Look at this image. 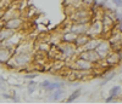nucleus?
Here are the masks:
<instances>
[{
    "label": "nucleus",
    "instance_id": "nucleus-17",
    "mask_svg": "<svg viewBox=\"0 0 122 104\" xmlns=\"http://www.w3.org/2000/svg\"><path fill=\"white\" fill-rule=\"evenodd\" d=\"M64 92H65V88L64 87H60L53 92H50V99L51 100H59L61 98V96L64 95Z\"/></svg>",
    "mask_w": 122,
    "mask_h": 104
},
{
    "label": "nucleus",
    "instance_id": "nucleus-15",
    "mask_svg": "<svg viewBox=\"0 0 122 104\" xmlns=\"http://www.w3.org/2000/svg\"><path fill=\"white\" fill-rule=\"evenodd\" d=\"M104 38H101V36H98V38H92L88 43L84 45V47L82 50H97V47L99 46V44L103 41Z\"/></svg>",
    "mask_w": 122,
    "mask_h": 104
},
{
    "label": "nucleus",
    "instance_id": "nucleus-22",
    "mask_svg": "<svg viewBox=\"0 0 122 104\" xmlns=\"http://www.w3.org/2000/svg\"><path fill=\"white\" fill-rule=\"evenodd\" d=\"M12 1H14V0H1V1H0L1 12H4L5 10H7L9 7H11V6H12Z\"/></svg>",
    "mask_w": 122,
    "mask_h": 104
},
{
    "label": "nucleus",
    "instance_id": "nucleus-10",
    "mask_svg": "<svg viewBox=\"0 0 122 104\" xmlns=\"http://www.w3.org/2000/svg\"><path fill=\"white\" fill-rule=\"evenodd\" d=\"M89 28H90V22H88V23H72L70 26V30H72L77 35L88 34Z\"/></svg>",
    "mask_w": 122,
    "mask_h": 104
},
{
    "label": "nucleus",
    "instance_id": "nucleus-30",
    "mask_svg": "<svg viewBox=\"0 0 122 104\" xmlns=\"http://www.w3.org/2000/svg\"><path fill=\"white\" fill-rule=\"evenodd\" d=\"M121 71H122V68H121Z\"/></svg>",
    "mask_w": 122,
    "mask_h": 104
},
{
    "label": "nucleus",
    "instance_id": "nucleus-21",
    "mask_svg": "<svg viewBox=\"0 0 122 104\" xmlns=\"http://www.w3.org/2000/svg\"><path fill=\"white\" fill-rule=\"evenodd\" d=\"M39 84H37V82L34 80H28V86H27V92L29 93V95H32V93L39 87L38 86Z\"/></svg>",
    "mask_w": 122,
    "mask_h": 104
},
{
    "label": "nucleus",
    "instance_id": "nucleus-7",
    "mask_svg": "<svg viewBox=\"0 0 122 104\" xmlns=\"http://www.w3.org/2000/svg\"><path fill=\"white\" fill-rule=\"evenodd\" d=\"M114 51H122V32L116 29L115 32H111V38L109 39Z\"/></svg>",
    "mask_w": 122,
    "mask_h": 104
},
{
    "label": "nucleus",
    "instance_id": "nucleus-28",
    "mask_svg": "<svg viewBox=\"0 0 122 104\" xmlns=\"http://www.w3.org/2000/svg\"><path fill=\"white\" fill-rule=\"evenodd\" d=\"M105 1H106V3H107V1H110V0H105Z\"/></svg>",
    "mask_w": 122,
    "mask_h": 104
},
{
    "label": "nucleus",
    "instance_id": "nucleus-1",
    "mask_svg": "<svg viewBox=\"0 0 122 104\" xmlns=\"http://www.w3.org/2000/svg\"><path fill=\"white\" fill-rule=\"evenodd\" d=\"M33 58V53L30 52H15L11 59L6 63V67L16 70H22L32 63Z\"/></svg>",
    "mask_w": 122,
    "mask_h": 104
},
{
    "label": "nucleus",
    "instance_id": "nucleus-19",
    "mask_svg": "<svg viewBox=\"0 0 122 104\" xmlns=\"http://www.w3.org/2000/svg\"><path fill=\"white\" fill-rule=\"evenodd\" d=\"M81 93H82V88H77V90H75V91L67 97L66 102H67V103H72V102H75V100L81 96Z\"/></svg>",
    "mask_w": 122,
    "mask_h": 104
},
{
    "label": "nucleus",
    "instance_id": "nucleus-26",
    "mask_svg": "<svg viewBox=\"0 0 122 104\" xmlns=\"http://www.w3.org/2000/svg\"><path fill=\"white\" fill-rule=\"evenodd\" d=\"M117 98H118V97H112V96L109 95V97L105 99V102H106V103H115V102H117Z\"/></svg>",
    "mask_w": 122,
    "mask_h": 104
},
{
    "label": "nucleus",
    "instance_id": "nucleus-23",
    "mask_svg": "<svg viewBox=\"0 0 122 104\" xmlns=\"http://www.w3.org/2000/svg\"><path fill=\"white\" fill-rule=\"evenodd\" d=\"M37 76H38V73H25L22 75L25 80H34Z\"/></svg>",
    "mask_w": 122,
    "mask_h": 104
},
{
    "label": "nucleus",
    "instance_id": "nucleus-4",
    "mask_svg": "<svg viewBox=\"0 0 122 104\" xmlns=\"http://www.w3.org/2000/svg\"><path fill=\"white\" fill-rule=\"evenodd\" d=\"M97 64L92 63V62L79 57V56H76L73 58V62H72V65L71 68L72 69H78V70H94V67Z\"/></svg>",
    "mask_w": 122,
    "mask_h": 104
},
{
    "label": "nucleus",
    "instance_id": "nucleus-11",
    "mask_svg": "<svg viewBox=\"0 0 122 104\" xmlns=\"http://www.w3.org/2000/svg\"><path fill=\"white\" fill-rule=\"evenodd\" d=\"M15 53V48L12 47H6V46H1L0 48V62H1V64L6 65V63L11 59V57L14 56Z\"/></svg>",
    "mask_w": 122,
    "mask_h": 104
},
{
    "label": "nucleus",
    "instance_id": "nucleus-3",
    "mask_svg": "<svg viewBox=\"0 0 122 104\" xmlns=\"http://www.w3.org/2000/svg\"><path fill=\"white\" fill-rule=\"evenodd\" d=\"M57 50L60 51L61 56L66 59L75 58L79 52V48L73 43H62V41H60V44L57 45Z\"/></svg>",
    "mask_w": 122,
    "mask_h": 104
},
{
    "label": "nucleus",
    "instance_id": "nucleus-5",
    "mask_svg": "<svg viewBox=\"0 0 122 104\" xmlns=\"http://www.w3.org/2000/svg\"><path fill=\"white\" fill-rule=\"evenodd\" d=\"M25 24V19L18 16V17H14V18H10L6 21H1V27L9 28V29H12V30H20Z\"/></svg>",
    "mask_w": 122,
    "mask_h": 104
},
{
    "label": "nucleus",
    "instance_id": "nucleus-14",
    "mask_svg": "<svg viewBox=\"0 0 122 104\" xmlns=\"http://www.w3.org/2000/svg\"><path fill=\"white\" fill-rule=\"evenodd\" d=\"M77 34L76 33H73L72 30H67V32H65L62 35H61V38H60V41H62V43H73L75 44V41H76V39H77Z\"/></svg>",
    "mask_w": 122,
    "mask_h": 104
},
{
    "label": "nucleus",
    "instance_id": "nucleus-8",
    "mask_svg": "<svg viewBox=\"0 0 122 104\" xmlns=\"http://www.w3.org/2000/svg\"><path fill=\"white\" fill-rule=\"evenodd\" d=\"M107 67H116L122 62V51H111L110 55L104 59Z\"/></svg>",
    "mask_w": 122,
    "mask_h": 104
},
{
    "label": "nucleus",
    "instance_id": "nucleus-6",
    "mask_svg": "<svg viewBox=\"0 0 122 104\" xmlns=\"http://www.w3.org/2000/svg\"><path fill=\"white\" fill-rule=\"evenodd\" d=\"M77 56L82 57V58L92 62V63H94V64H98L99 62L103 61V59L100 58L99 53L97 52V50H79Z\"/></svg>",
    "mask_w": 122,
    "mask_h": 104
},
{
    "label": "nucleus",
    "instance_id": "nucleus-24",
    "mask_svg": "<svg viewBox=\"0 0 122 104\" xmlns=\"http://www.w3.org/2000/svg\"><path fill=\"white\" fill-rule=\"evenodd\" d=\"M97 1H98V0H82V5L88 6V7H92L93 5L97 4Z\"/></svg>",
    "mask_w": 122,
    "mask_h": 104
},
{
    "label": "nucleus",
    "instance_id": "nucleus-12",
    "mask_svg": "<svg viewBox=\"0 0 122 104\" xmlns=\"http://www.w3.org/2000/svg\"><path fill=\"white\" fill-rule=\"evenodd\" d=\"M21 16V10L20 7H9L7 10H5L4 12H1V21H6L10 18H14V17H18Z\"/></svg>",
    "mask_w": 122,
    "mask_h": 104
},
{
    "label": "nucleus",
    "instance_id": "nucleus-16",
    "mask_svg": "<svg viewBox=\"0 0 122 104\" xmlns=\"http://www.w3.org/2000/svg\"><path fill=\"white\" fill-rule=\"evenodd\" d=\"M92 39V36L89 34H82V35H78L76 41H75V45L79 48V50H82L84 47V45L88 43V41Z\"/></svg>",
    "mask_w": 122,
    "mask_h": 104
},
{
    "label": "nucleus",
    "instance_id": "nucleus-20",
    "mask_svg": "<svg viewBox=\"0 0 122 104\" xmlns=\"http://www.w3.org/2000/svg\"><path fill=\"white\" fill-rule=\"evenodd\" d=\"M121 93H122V87H121L120 85L112 86V87L109 90V95L112 96V97H120Z\"/></svg>",
    "mask_w": 122,
    "mask_h": 104
},
{
    "label": "nucleus",
    "instance_id": "nucleus-29",
    "mask_svg": "<svg viewBox=\"0 0 122 104\" xmlns=\"http://www.w3.org/2000/svg\"><path fill=\"white\" fill-rule=\"evenodd\" d=\"M71 1H76V0H71Z\"/></svg>",
    "mask_w": 122,
    "mask_h": 104
},
{
    "label": "nucleus",
    "instance_id": "nucleus-9",
    "mask_svg": "<svg viewBox=\"0 0 122 104\" xmlns=\"http://www.w3.org/2000/svg\"><path fill=\"white\" fill-rule=\"evenodd\" d=\"M111 51H112V46H111L109 39H103V41H101V43L99 44V46L97 47V52L99 53L100 58L103 61L110 55Z\"/></svg>",
    "mask_w": 122,
    "mask_h": 104
},
{
    "label": "nucleus",
    "instance_id": "nucleus-27",
    "mask_svg": "<svg viewBox=\"0 0 122 104\" xmlns=\"http://www.w3.org/2000/svg\"><path fill=\"white\" fill-rule=\"evenodd\" d=\"M112 3H114V5H115L116 7L122 9V0H112Z\"/></svg>",
    "mask_w": 122,
    "mask_h": 104
},
{
    "label": "nucleus",
    "instance_id": "nucleus-18",
    "mask_svg": "<svg viewBox=\"0 0 122 104\" xmlns=\"http://www.w3.org/2000/svg\"><path fill=\"white\" fill-rule=\"evenodd\" d=\"M115 75H116V71H115V70H112V71L107 73V74L103 75V80H101V82H100V86H104V85H106L110 80H112V79L115 78Z\"/></svg>",
    "mask_w": 122,
    "mask_h": 104
},
{
    "label": "nucleus",
    "instance_id": "nucleus-25",
    "mask_svg": "<svg viewBox=\"0 0 122 104\" xmlns=\"http://www.w3.org/2000/svg\"><path fill=\"white\" fill-rule=\"evenodd\" d=\"M49 84H50V81H49V80H44V81L40 82V84H39L38 86H39V88H42V90H44V91H45V90L48 88Z\"/></svg>",
    "mask_w": 122,
    "mask_h": 104
},
{
    "label": "nucleus",
    "instance_id": "nucleus-13",
    "mask_svg": "<svg viewBox=\"0 0 122 104\" xmlns=\"http://www.w3.org/2000/svg\"><path fill=\"white\" fill-rule=\"evenodd\" d=\"M17 32L12 29H9L5 27H1V30H0V43H4V41H7L9 39H11Z\"/></svg>",
    "mask_w": 122,
    "mask_h": 104
},
{
    "label": "nucleus",
    "instance_id": "nucleus-2",
    "mask_svg": "<svg viewBox=\"0 0 122 104\" xmlns=\"http://www.w3.org/2000/svg\"><path fill=\"white\" fill-rule=\"evenodd\" d=\"M92 7L81 6L75 9L72 13L70 15V21L72 23H88L93 21V10H89Z\"/></svg>",
    "mask_w": 122,
    "mask_h": 104
}]
</instances>
